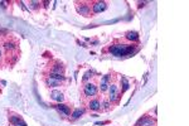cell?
Segmentation results:
<instances>
[{"label":"cell","mask_w":189,"mask_h":126,"mask_svg":"<svg viewBox=\"0 0 189 126\" xmlns=\"http://www.w3.org/2000/svg\"><path fill=\"white\" fill-rule=\"evenodd\" d=\"M10 121H11V124H13V126H26V124L24 123V121H23L20 117L17 116V115L11 116Z\"/></svg>","instance_id":"cell-9"},{"label":"cell","mask_w":189,"mask_h":126,"mask_svg":"<svg viewBox=\"0 0 189 126\" xmlns=\"http://www.w3.org/2000/svg\"><path fill=\"white\" fill-rule=\"evenodd\" d=\"M136 126H155V120H153L151 117H142Z\"/></svg>","instance_id":"cell-6"},{"label":"cell","mask_w":189,"mask_h":126,"mask_svg":"<svg viewBox=\"0 0 189 126\" xmlns=\"http://www.w3.org/2000/svg\"><path fill=\"white\" fill-rule=\"evenodd\" d=\"M77 11L81 13V15L83 17H88L90 15V6L86 5V4H78L77 5Z\"/></svg>","instance_id":"cell-5"},{"label":"cell","mask_w":189,"mask_h":126,"mask_svg":"<svg viewBox=\"0 0 189 126\" xmlns=\"http://www.w3.org/2000/svg\"><path fill=\"white\" fill-rule=\"evenodd\" d=\"M100 107H101V105H100V101L98 100H93L90 102V109L92 110V111H98Z\"/></svg>","instance_id":"cell-11"},{"label":"cell","mask_w":189,"mask_h":126,"mask_svg":"<svg viewBox=\"0 0 189 126\" xmlns=\"http://www.w3.org/2000/svg\"><path fill=\"white\" fill-rule=\"evenodd\" d=\"M0 58H1V52H0Z\"/></svg>","instance_id":"cell-19"},{"label":"cell","mask_w":189,"mask_h":126,"mask_svg":"<svg viewBox=\"0 0 189 126\" xmlns=\"http://www.w3.org/2000/svg\"><path fill=\"white\" fill-rule=\"evenodd\" d=\"M51 77L54 79H58V81H64V76L63 74H57V73H51Z\"/></svg>","instance_id":"cell-15"},{"label":"cell","mask_w":189,"mask_h":126,"mask_svg":"<svg viewBox=\"0 0 189 126\" xmlns=\"http://www.w3.org/2000/svg\"><path fill=\"white\" fill-rule=\"evenodd\" d=\"M110 53L115 57H125L129 54H132L136 49L134 45H127V44H113L108 48Z\"/></svg>","instance_id":"cell-1"},{"label":"cell","mask_w":189,"mask_h":126,"mask_svg":"<svg viewBox=\"0 0 189 126\" xmlns=\"http://www.w3.org/2000/svg\"><path fill=\"white\" fill-rule=\"evenodd\" d=\"M108 98H110V101H111V102L117 101V98H119V91H117V86H115V85L110 86V96H108Z\"/></svg>","instance_id":"cell-3"},{"label":"cell","mask_w":189,"mask_h":126,"mask_svg":"<svg viewBox=\"0 0 189 126\" xmlns=\"http://www.w3.org/2000/svg\"><path fill=\"white\" fill-rule=\"evenodd\" d=\"M56 109L58 110L60 113H63V115H66V116H68L71 113V109L68 107L67 105H64V104H58L56 106Z\"/></svg>","instance_id":"cell-8"},{"label":"cell","mask_w":189,"mask_h":126,"mask_svg":"<svg viewBox=\"0 0 189 126\" xmlns=\"http://www.w3.org/2000/svg\"><path fill=\"white\" fill-rule=\"evenodd\" d=\"M106 8H107V5H106L105 1H96V3H93V5H92V10H93V13H101Z\"/></svg>","instance_id":"cell-4"},{"label":"cell","mask_w":189,"mask_h":126,"mask_svg":"<svg viewBox=\"0 0 189 126\" xmlns=\"http://www.w3.org/2000/svg\"><path fill=\"white\" fill-rule=\"evenodd\" d=\"M83 113H85V110L83 109H76L73 111V113H72V117H73V119H78V117H81Z\"/></svg>","instance_id":"cell-13"},{"label":"cell","mask_w":189,"mask_h":126,"mask_svg":"<svg viewBox=\"0 0 189 126\" xmlns=\"http://www.w3.org/2000/svg\"><path fill=\"white\" fill-rule=\"evenodd\" d=\"M51 98L52 100H54L57 102H62L64 100V96H63V93L60 92V91H52L51 92Z\"/></svg>","instance_id":"cell-7"},{"label":"cell","mask_w":189,"mask_h":126,"mask_svg":"<svg viewBox=\"0 0 189 126\" xmlns=\"http://www.w3.org/2000/svg\"><path fill=\"white\" fill-rule=\"evenodd\" d=\"M90 74H92V72H87V73L85 74V77H83V81H86L87 78H90Z\"/></svg>","instance_id":"cell-18"},{"label":"cell","mask_w":189,"mask_h":126,"mask_svg":"<svg viewBox=\"0 0 189 126\" xmlns=\"http://www.w3.org/2000/svg\"><path fill=\"white\" fill-rule=\"evenodd\" d=\"M107 86H108V76H104V78H102V81H101V91L102 92L107 90Z\"/></svg>","instance_id":"cell-12"},{"label":"cell","mask_w":189,"mask_h":126,"mask_svg":"<svg viewBox=\"0 0 189 126\" xmlns=\"http://www.w3.org/2000/svg\"><path fill=\"white\" fill-rule=\"evenodd\" d=\"M126 38L129 40H132V42H138L139 40V34L136 32H127L126 33Z\"/></svg>","instance_id":"cell-10"},{"label":"cell","mask_w":189,"mask_h":126,"mask_svg":"<svg viewBox=\"0 0 189 126\" xmlns=\"http://www.w3.org/2000/svg\"><path fill=\"white\" fill-rule=\"evenodd\" d=\"M59 82H60V81H58V79H54V78H52V77H49V78L47 79V85H48V86H52V87L58 86Z\"/></svg>","instance_id":"cell-14"},{"label":"cell","mask_w":189,"mask_h":126,"mask_svg":"<svg viewBox=\"0 0 189 126\" xmlns=\"http://www.w3.org/2000/svg\"><path fill=\"white\" fill-rule=\"evenodd\" d=\"M121 81H122V85H124V91H126V90L129 88V82H127V79L125 78V77H122V79H121Z\"/></svg>","instance_id":"cell-16"},{"label":"cell","mask_w":189,"mask_h":126,"mask_svg":"<svg viewBox=\"0 0 189 126\" xmlns=\"http://www.w3.org/2000/svg\"><path fill=\"white\" fill-rule=\"evenodd\" d=\"M5 48H6V49L10 48V49H11V48H14V44H13V43H5Z\"/></svg>","instance_id":"cell-17"},{"label":"cell","mask_w":189,"mask_h":126,"mask_svg":"<svg viewBox=\"0 0 189 126\" xmlns=\"http://www.w3.org/2000/svg\"><path fill=\"white\" fill-rule=\"evenodd\" d=\"M83 92L87 97H91V96H94V95L97 93V87L93 85V83H87L85 86V88H83Z\"/></svg>","instance_id":"cell-2"}]
</instances>
